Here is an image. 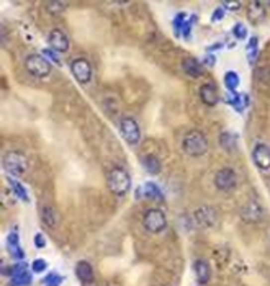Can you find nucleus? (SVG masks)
Wrapping results in <instances>:
<instances>
[{"label":"nucleus","mask_w":270,"mask_h":286,"mask_svg":"<svg viewBox=\"0 0 270 286\" xmlns=\"http://www.w3.org/2000/svg\"><path fill=\"white\" fill-rule=\"evenodd\" d=\"M224 16V8H216L215 12L211 15V21H216V20H223Z\"/></svg>","instance_id":"nucleus-33"},{"label":"nucleus","mask_w":270,"mask_h":286,"mask_svg":"<svg viewBox=\"0 0 270 286\" xmlns=\"http://www.w3.org/2000/svg\"><path fill=\"white\" fill-rule=\"evenodd\" d=\"M247 18L252 23H259L266 18V3L262 2H249L247 5Z\"/></svg>","instance_id":"nucleus-16"},{"label":"nucleus","mask_w":270,"mask_h":286,"mask_svg":"<svg viewBox=\"0 0 270 286\" xmlns=\"http://www.w3.org/2000/svg\"><path fill=\"white\" fill-rule=\"evenodd\" d=\"M106 183H108V190L111 193L116 196H123L131 188V177H129L128 172L125 169H121V167H113V169L108 172Z\"/></svg>","instance_id":"nucleus-1"},{"label":"nucleus","mask_w":270,"mask_h":286,"mask_svg":"<svg viewBox=\"0 0 270 286\" xmlns=\"http://www.w3.org/2000/svg\"><path fill=\"white\" fill-rule=\"evenodd\" d=\"M33 240H35V247L36 249H44V247H46V240H44L41 232L35 234V239H33Z\"/></svg>","instance_id":"nucleus-31"},{"label":"nucleus","mask_w":270,"mask_h":286,"mask_svg":"<svg viewBox=\"0 0 270 286\" xmlns=\"http://www.w3.org/2000/svg\"><path fill=\"white\" fill-rule=\"evenodd\" d=\"M66 7H67L66 2H49V3L46 5V8H48L51 13H61Z\"/></svg>","instance_id":"nucleus-28"},{"label":"nucleus","mask_w":270,"mask_h":286,"mask_svg":"<svg viewBox=\"0 0 270 286\" xmlns=\"http://www.w3.org/2000/svg\"><path fill=\"white\" fill-rule=\"evenodd\" d=\"M41 221L46 224L48 227H56L59 222V214L58 211H56L54 208H51V206H43L41 210Z\"/></svg>","instance_id":"nucleus-19"},{"label":"nucleus","mask_w":270,"mask_h":286,"mask_svg":"<svg viewBox=\"0 0 270 286\" xmlns=\"http://www.w3.org/2000/svg\"><path fill=\"white\" fill-rule=\"evenodd\" d=\"M182 147L185 150V154H188L192 157H200L208 150V141L200 131L192 130L185 134Z\"/></svg>","instance_id":"nucleus-2"},{"label":"nucleus","mask_w":270,"mask_h":286,"mask_svg":"<svg viewBox=\"0 0 270 286\" xmlns=\"http://www.w3.org/2000/svg\"><path fill=\"white\" fill-rule=\"evenodd\" d=\"M206 63H208V66H213V63H215V58H213V56H210V58L206 59Z\"/></svg>","instance_id":"nucleus-35"},{"label":"nucleus","mask_w":270,"mask_h":286,"mask_svg":"<svg viewBox=\"0 0 270 286\" xmlns=\"http://www.w3.org/2000/svg\"><path fill=\"white\" fill-rule=\"evenodd\" d=\"M136 198H148V200L162 201V200H164V196H162V192L156 183L148 182V183H144L143 187H139L136 190Z\"/></svg>","instance_id":"nucleus-11"},{"label":"nucleus","mask_w":270,"mask_h":286,"mask_svg":"<svg viewBox=\"0 0 270 286\" xmlns=\"http://www.w3.org/2000/svg\"><path fill=\"white\" fill-rule=\"evenodd\" d=\"M193 270H195L196 282H198L200 285L208 283V280H210V277H211V270H210V265H208V262L196 260L193 263Z\"/></svg>","instance_id":"nucleus-17"},{"label":"nucleus","mask_w":270,"mask_h":286,"mask_svg":"<svg viewBox=\"0 0 270 286\" xmlns=\"http://www.w3.org/2000/svg\"><path fill=\"white\" fill-rule=\"evenodd\" d=\"M71 71L79 83H89L92 80V66L87 59L79 58L71 63Z\"/></svg>","instance_id":"nucleus-7"},{"label":"nucleus","mask_w":270,"mask_h":286,"mask_svg":"<svg viewBox=\"0 0 270 286\" xmlns=\"http://www.w3.org/2000/svg\"><path fill=\"white\" fill-rule=\"evenodd\" d=\"M183 71H185V74H187V75L196 78V77L201 75V64L196 59L188 58V59L183 61Z\"/></svg>","instance_id":"nucleus-20"},{"label":"nucleus","mask_w":270,"mask_h":286,"mask_svg":"<svg viewBox=\"0 0 270 286\" xmlns=\"http://www.w3.org/2000/svg\"><path fill=\"white\" fill-rule=\"evenodd\" d=\"M185 18H187V15L185 13H179L176 18H174V31H176V35L180 36L182 35V30H183V26H185Z\"/></svg>","instance_id":"nucleus-26"},{"label":"nucleus","mask_w":270,"mask_h":286,"mask_svg":"<svg viewBox=\"0 0 270 286\" xmlns=\"http://www.w3.org/2000/svg\"><path fill=\"white\" fill-rule=\"evenodd\" d=\"M143 226L148 232L151 234H159L166 229L167 226V217L166 213L162 210L153 208L149 211H146V214L143 217Z\"/></svg>","instance_id":"nucleus-5"},{"label":"nucleus","mask_w":270,"mask_h":286,"mask_svg":"<svg viewBox=\"0 0 270 286\" xmlns=\"http://www.w3.org/2000/svg\"><path fill=\"white\" fill-rule=\"evenodd\" d=\"M8 183H10V187H12V190L15 192V195L18 196L20 200H23V201L30 200V198H28V192H26L25 187L20 182H16L15 178H8Z\"/></svg>","instance_id":"nucleus-22"},{"label":"nucleus","mask_w":270,"mask_h":286,"mask_svg":"<svg viewBox=\"0 0 270 286\" xmlns=\"http://www.w3.org/2000/svg\"><path fill=\"white\" fill-rule=\"evenodd\" d=\"M252 160L261 170H270V147L266 144L259 143L252 150Z\"/></svg>","instance_id":"nucleus-9"},{"label":"nucleus","mask_w":270,"mask_h":286,"mask_svg":"<svg viewBox=\"0 0 270 286\" xmlns=\"http://www.w3.org/2000/svg\"><path fill=\"white\" fill-rule=\"evenodd\" d=\"M143 165L146 172L151 173V175H157V173L161 172V162L154 155H146L143 159Z\"/></svg>","instance_id":"nucleus-21"},{"label":"nucleus","mask_w":270,"mask_h":286,"mask_svg":"<svg viewBox=\"0 0 270 286\" xmlns=\"http://www.w3.org/2000/svg\"><path fill=\"white\" fill-rule=\"evenodd\" d=\"M120 133H121L123 139L131 145L138 144L139 139H141V130H139L138 123L129 116H125L120 121Z\"/></svg>","instance_id":"nucleus-6"},{"label":"nucleus","mask_w":270,"mask_h":286,"mask_svg":"<svg viewBox=\"0 0 270 286\" xmlns=\"http://www.w3.org/2000/svg\"><path fill=\"white\" fill-rule=\"evenodd\" d=\"M221 145L226 150H233L236 149V134L231 133H223L221 134Z\"/></svg>","instance_id":"nucleus-24"},{"label":"nucleus","mask_w":270,"mask_h":286,"mask_svg":"<svg viewBox=\"0 0 270 286\" xmlns=\"http://www.w3.org/2000/svg\"><path fill=\"white\" fill-rule=\"evenodd\" d=\"M257 46H259V39H257V36H252L251 41L247 43V56H249L251 63H254V59L257 56Z\"/></svg>","instance_id":"nucleus-25"},{"label":"nucleus","mask_w":270,"mask_h":286,"mask_svg":"<svg viewBox=\"0 0 270 286\" xmlns=\"http://www.w3.org/2000/svg\"><path fill=\"white\" fill-rule=\"evenodd\" d=\"M31 267H33V272H35V273H43L48 268L46 262H44L43 259H36L35 262H33Z\"/></svg>","instance_id":"nucleus-30"},{"label":"nucleus","mask_w":270,"mask_h":286,"mask_svg":"<svg viewBox=\"0 0 270 286\" xmlns=\"http://www.w3.org/2000/svg\"><path fill=\"white\" fill-rule=\"evenodd\" d=\"M43 54L46 56V58H48V61L51 59V61H54V63H58V58H56V56L53 54V51H48V49H44V51H43Z\"/></svg>","instance_id":"nucleus-34"},{"label":"nucleus","mask_w":270,"mask_h":286,"mask_svg":"<svg viewBox=\"0 0 270 286\" xmlns=\"http://www.w3.org/2000/svg\"><path fill=\"white\" fill-rule=\"evenodd\" d=\"M200 98H201V102H203L205 105L215 106V105L218 103V100H219V95H218L216 87L213 85L211 82L203 83V85L200 87Z\"/></svg>","instance_id":"nucleus-14"},{"label":"nucleus","mask_w":270,"mask_h":286,"mask_svg":"<svg viewBox=\"0 0 270 286\" xmlns=\"http://www.w3.org/2000/svg\"><path fill=\"white\" fill-rule=\"evenodd\" d=\"M241 2H223V7L224 8H228V10H238L241 8Z\"/></svg>","instance_id":"nucleus-32"},{"label":"nucleus","mask_w":270,"mask_h":286,"mask_svg":"<svg viewBox=\"0 0 270 286\" xmlns=\"http://www.w3.org/2000/svg\"><path fill=\"white\" fill-rule=\"evenodd\" d=\"M48 41H49L51 49L56 53H67L69 51V38L66 36L64 31L58 30V28H54V30L49 31Z\"/></svg>","instance_id":"nucleus-10"},{"label":"nucleus","mask_w":270,"mask_h":286,"mask_svg":"<svg viewBox=\"0 0 270 286\" xmlns=\"http://www.w3.org/2000/svg\"><path fill=\"white\" fill-rule=\"evenodd\" d=\"M233 35L238 38V39H244L247 36V30L243 23H238L234 28H233Z\"/></svg>","instance_id":"nucleus-29"},{"label":"nucleus","mask_w":270,"mask_h":286,"mask_svg":"<svg viewBox=\"0 0 270 286\" xmlns=\"http://www.w3.org/2000/svg\"><path fill=\"white\" fill-rule=\"evenodd\" d=\"M61 283H63V277H59L58 273H49L46 278L43 280V285L44 286H61Z\"/></svg>","instance_id":"nucleus-27"},{"label":"nucleus","mask_w":270,"mask_h":286,"mask_svg":"<svg viewBox=\"0 0 270 286\" xmlns=\"http://www.w3.org/2000/svg\"><path fill=\"white\" fill-rule=\"evenodd\" d=\"M25 67L26 71L30 72V75L38 77V78H44L51 74V63L43 58L41 54H30L25 59Z\"/></svg>","instance_id":"nucleus-3"},{"label":"nucleus","mask_w":270,"mask_h":286,"mask_svg":"<svg viewBox=\"0 0 270 286\" xmlns=\"http://www.w3.org/2000/svg\"><path fill=\"white\" fill-rule=\"evenodd\" d=\"M76 275H77V278L81 280L84 285L93 283V278H95L93 268H92V265H90V263L86 262V260L77 262V265H76Z\"/></svg>","instance_id":"nucleus-15"},{"label":"nucleus","mask_w":270,"mask_h":286,"mask_svg":"<svg viewBox=\"0 0 270 286\" xmlns=\"http://www.w3.org/2000/svg\"><path fill=\"white\" fill-rule=\"evenodd\" d=\"M261 216H262V208H261V205L256 203V201H252V203H249L243 210V217L247 222H256L261 219Z\"/></svg>","instance_id":"nucleus-18"},{"label":"nucleus","mask_w":270,"mask_h":286,"mask_svg":"<svg viewBox=\"0 0 270 286\" xmlns=\"http://www.w3.org/2000/svg\"><path fill=\"white\" fill-rule=\"evenodd\" d=\"M193 216H195V222L198 224L200 227H210L216 222V213L211 208H208V206L196 210Z\"/></svg>","instance_id":"nucleus-12"},{"label":"nucleus","mask_w":270,"mask_h":286,"mask_svg":"<svg viewBox=\"0 0 270 286\" xmlns=\"http://www.w3.org/2000/svg\"><path fill=\"white\" fill-rule=\"evenodd\" d=\"M236 183H238V177H236V172L233 169H229V167H224V169H221L215 175V185L221 192L233 190L236 187Z\"/></svg>","instance_id":"nucleus-8"},{"label":"nucleus","mask_w":270,"mask_h":286,"mask_svg":"<svg viewBox=\"0 0 270 286\" xmlns=\"http://www.w3.org/2000/svg\"><path fill=\"white\" fill-rule=\"evenodd\" d=\"M224 85H226V88L229 92H234L239 85V75L233 71L226 72V75H224Z\"/></svg>","instance_id":"nucleus-23"},{"label":"nucleus","mask_w":270,"mask_h":286,"mask_svg":"<svg viewBox=\"0 0 270 286\" xmlns=\"http://www.w3.org/2000/svg\"><path fill=\"white\" fill-rule=\"evenodd\" d=\"M3 169L12 175H23L28 170V159L18 150H10L3 157Z\"/></svg>","instance_id":"nucleus-4"},{"label":"nucleus","mask_w":270,"mask_h":286,"mask_svg":"<svg viewBox=\"0 0 270 286\" xmlns=\"http://www.w3.org/2000/svg\"><path fill=\"white\" fill-rule=\"evenodd\" d=\"M7 249L10 252V255H12L15 260L21 262V260L25 259V252H23V249H21L18 234H16L15 229L7 235Z\"/></svg>","instance_id":"nucleus-13"}]
</instances>
